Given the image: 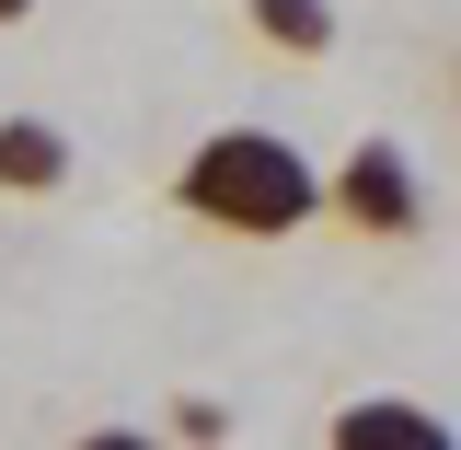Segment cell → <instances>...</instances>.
Instances as JSON below:
<instances>
[{"label":"cell","mask_w":461,"mask_h":450,"mask_svg":"<svg viewBox=\"0 0 461 450\" xmlns=\"http://www.w3.org/2000/svg\"><path fill=\"white\" fill-rule=\"evenodd\" d=\"M173 208L196 231H220V243H288V231L323 220V173L277 127H208L173 173Z\"/></svg>","instance_id":"cell-1"},{"label":"cell","mask_w":461,"mask_h":450,"mask_svg":"<svg viewBox=\"0 0 461 450\" xmlns=\"http://www.w3.org/2000/svg\"><path fill=\"white\" fill-rule=\"evenodd\" d=\"M323 220H346L357 243H415L427 231V173L403 139H357L335 173H323Z\"/></svg>","instance_id":"cell-2"},{"label":"cell","mask_w":461,"mask_h":450,"mask_svg":"<svg viewBox=\"0 0 461 450\" xmlns=\"http://www.w3.org/2000/svg\"><path fill=\"white\" fill-rule=\"evenodd\" d=\"M69 173H81V151H69V127L58 115H0V197H69Z\"/></svg>","instance_id":"cell-3"},{"label":"cell","mask_w":461,"mask_h":450,"mask_svg":"<svg viewBox=\"0 0 461 450\" xmlns=\"http://www.w3.org/2000/svg\"><path fill=\"white\" fill-rule=\"evenodd\" d=\"M323 450H450V416L393 404V393H357V404L323 416Z\"/></svg>","instance_id":"cell-4"},{"label":"cell","mask_w":461,"mask_h":450,"mask_svg":"<svg viewBox=\"0 0 461 450\" xmlns=\"http://www.w3.org/2000/svg\"><path fill=\"white\" fill-rule=\"evenodd\" d=\"M242 23L277 58H335V0H242Z\"/></svg>","instance_id":"cell-5"},{"label":"cell","mask_w":461,"mask_h":450,"mask_svg":"<svg viewBox=\"0 0 461 450\" xmlns=\"http://www.w3.org/2000/svg\"><path fill=\"white\" fill-rule=\"evenodd\" d=\"M230 427H242V416H230L220 393H185V404H173V439H196V450H220Z\"/></svg>","instance_id":"cell-6"},{"label":"cell","mask_w":461,"mask_h":450,"mask_svg":"<svg viewBox=\"0 0 461 450\" xmlns=\"http://www.w3.org/2000/svg\"><path fill=\"white\" fill-rule=\"evenodd\" d=\"M12 23H35V0H0V35H12Z\"/></svg>","instance_id":"cell-7"},{"label":"cell","mask_w":461,"mask_h":450,"mask_svg":"<svg viewBox=\"0 0 461 450\" xmlns=\"http://www.w3.org/2000/svg\"><path fill=\"white\" fill-rule=\"evenodd\" d=\"M450 115H461V58H450Z\"/></svg>","instance_id":"cell-8"}]
</instances>
